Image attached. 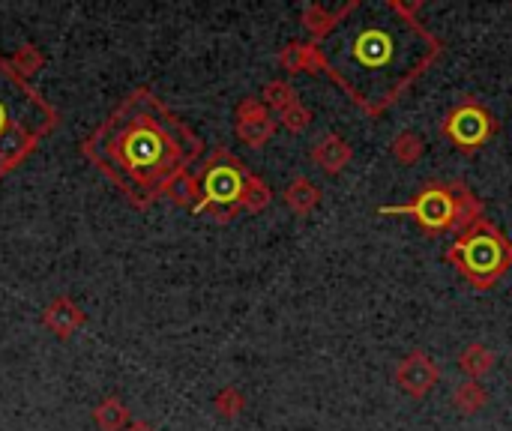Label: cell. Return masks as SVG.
Here are the masks:
<instances>
[{
  "label": "cell",
  "instance_id": "7a4b0ae2",
  "mask_svg": "<svg viewBox=\"0 0 512 431\" xmlns=\"http://www.w3.org/2000/svg\"><path fill=\"white\" fill-rule=\"evenodd\" d=\"M84 156L138 207L168 195L201 156V138L153 93L126 96L87 138Z\"/></svg>",
  "mask_w": 512,
  "mask_h": 431
},
{
  "label": "cell",
  "instance_id": "44dd1931",
  "mask_svg": "<svg viewBox=\"0 0 512 431\" xmlns=\"http://www.w3.org/2000/svg\"><path fill=\"white\" fill-rule=\"evenodd\" d=\"M123 420H126V411H123V405H120V402H105V405H102V411H99V423H102V429L117 431L120 426H123Z\"/></svg>",
  "mask_w": 512,
  "mask_h": 431
},
{
  "label": "cell",
  "instance_id": "9a60e30c",
  "mask_svg": "<svg viewBox=\"0 0 512 431\" xmlns=\"http://www.w3.org/2000/svg\"><path fill=\"white\" fill-rule=\"evenodd\" d=\"M489 402V393L480 381H462L456 390H453V408L462 414V417H474L486 408Z\"/></svg>",
  "mask_w": 512,
  "mask_h": 431
},
{
  "label": "cell",
  "instance_id": "d6986e66",
  "mask_svg": "<svg viewBox=\"0 0 512 431\" xmlns=\"http://www.w3.org/2000/svg\"><path fill=\"white\" fill-rule=\"evenodd\" d=\"M279 123H282L288 132L300 135V132H306V129L312 126V111L297 99L294 105H288L285 111H279Z\"/></svg>",
  "mask_w": 512,
  "mask_h": 431
},
{
  "label": "cell",
  "instance_id": "9c48e42d",
  "mask_svg": "<svg viewBox=\"0 0 512 431\" xmlns=\"http://www.w3.org/2000/svg\"><path fill=\"white\" fill-rule=\"evenodd\" d=\"M279 120L270 117L267 105L261 99H243L237 105V135L249 147H264L276 135Z\"/></svg>",
  "mask_w": 512,
  "mask_h": 431
},
{
  "label": "cell",
  "instance_id": "ffe728a7",
  "mask_svg": "<svg viewBox=\"0 0 512 431\" xmlns=\"http://www.w3.org/2000/svg\"><path fill=\"white\" fill-rule=\"evenodd\" d=\"M216 408H219V414H222V417H228V420H231V417H237V414L243 411V396H240L234 387H228V390H222V393H219Z\"/></svg>",
  "mask_w": 512,
  "mask_h": 431
},
{
  "label": "cell",
  "instance_id": "5bb4252c",
  "mask_svg": "<svg viewBox=\"0 0 512 431\" xmlns=\"http://www.w3.org/2000/svg\"><path fill=\"white\" fill-rule=\"evenodd\" d=\"M459 369L471 378V381H480L483 375H489L495 369V351H489L486 345L474 342L468 345L462 354H459Z\"/></svg>",
  "mask_w": 512,
  "mask_h": 431
},
{
  "label": "cell",
  "instance_id": "8fae6325",
  "mask_svg": "<svg viewBox=\"0 0 512 431\" xmlns=\"http://www.w3.org/2000/svg\"><path fill=\"white\" fill-rule=\"evenodd\" d=\"M279 63L285 72H309V75H324V54L315 42H288L279 51Z\"/></svg>",
  "mask_w": 512,
  "mask_h": 431
},
{
  "label": "cell",
  "instance_id": "4fadbf2b",
  "mask_svg": "<svg viewBox=\"0 0 512 431\" xmlns=\"http://www.w3.org/2000/svg\"><path fill=\"white\" fill-rule=\"evenodd\" d=\"M285 204L291 213L297 216H309L318 204H321V189L309 180V177H297L288 183L285 189Z\"/></svg>",
  "mask_w": 512,
  "mask_h": 431
},
{
  "label": "cell",
  "instance_id": "2e32d148",
  "mask_svg": "<svg viewBox=\"0 0 512 431\" xmlns=\"http://www.w3.org/2000/svg\"><path fill=\"white\" fill-rule=\"evenodd\" d=\"M423 153H426V138L417 135V132H399V135L393 138V144H390V156H393L396 162H402V165L420 162Z\"/></svg>",
  "mask_w": 512,
  "mask_h": 431
},
{
  "label": "cell",
  "instance_id": "7c38bea8",
  "mask_svg": "<svg viewBox=\"0 0 512 431\" xmlns=\"http://www.w3.org/2000/svg\"><path fill=\"white\" fill-rule=\"evenodd\" d=\"M339 18H342V6H339V9H327V6H321V3H309V6L303 9V15H300L303 27H306V33H309V42H315V45L324 42V39L336 30Z\"/></svg>",
  "mask_w": 512,
  "mask_h": 431
},
{
  "label": "cell",
  "instance_id": "277c9868",
  "mask_svg": "<svg viewBox=\"0 0 512 431\" xmlns=\"http://www.w3.org/2000/svg\"><path fill=\"white\" fill-rule=\"evenodd\" d=\"M381 216H408L414 219L426 234L441 237V234H462L471 225L483 219V201L471 192L465 180L453 183H426L420 192H414L411 201L393 204V207H378Z\"/></svg>",
  "mask_w": 512,
  "mask_h": 431
},
{
  "label": "cell",
  "instance_id": "e0dca14e",
  "mask_svg": "<svg viewBox=\"0 0 512 431\" xmlns=\"http://www.w3.org/2000/svg\"><path fill=\"white\" fill-rule=\"evenodd\" d=\"M273 201V192H270V186L261 180V177H249V183H246V192H243V201H240V210H249V213H261L267 204Z\"/></svg>",
  "mask_w": 512,
  "mask_h": 431
},
{
  "label": "cell",
  "instance_id": "30bf717a",
  "mask_svg": "<svg viewBox=\"0 0 512 431\" xmlns=\"http://www.w3.org/2000/svg\"><path fill=\"white\" fill-rule=\"evenodd\" d=\"M351 159H354V147H351L342 135H336V132H327V135L312 147V162H315L324 174H330V177L342 174V171L348 168Z\"/></svg>",
  "mask_w": 512,
  "mask_h": 431
},
{
  "label": "cell",
  "instance_id": "5b68a950",
  "mask_svg": "<svg viewBox=\"0 0 512 431\" xmlns=\"http://www.w3.org/2000/svg\"><path fill=\"white\" fill-rule=\"evenodd\" d=\"M447 264L477 291L495 288L512 270V240L486 216L447 249Z\"/></svg>",
  "mask_w": 512,
  "mask_h": 431
},
{
  "label": "cell",
  "instance_id": "3957f363",
  "mask_svg": "<svg viewBox=\"0 0 512 431\" xmlns=\"http://www.w3.org/2000/svg\"><path fill=\"white\" fill-rule=\"evenodd\" d=\"M54 123L57 111L51 102L36 93L6 57H0V177L24 162Z\"/></svg>",
  "mask_w": 512,
  "mask_h": 431
},
{
  "label": "cell",
  "instance_id": "6da1fadb",
  "mask_svg": "<svg viewBox=\"0 0 512 431\" xmlns=\"http://www.w3.org/2000/svg\"><path fill=\"white\" fill-rule=\"evenodd\" d=\"M423 3L348 0L336 30L318 42L324 75L372 120L393 108L444 54L420 21Z\"/></svg>",
  "mask_w": 512,
  "mask_h": 431
},
{
  "label": "cell",
  "instance_id": "ac0fdd59",
  "mask_svg": "<svg viewBox=\"0 0 512 431\" xmlns=\"http://www.w3.org/2000/svg\"><path fill=\"white\" fill-rule=\"evenodd\" d=\"M261 102L273 111H285L288 105L297 102V90L288 84V81H270L264 90H261Z\"/></svg>",
  "mask_w": 512,
  "mask_h": 431
},
{
  "label": "cell",
  "instance_id": "52a82bcc",
  "mask_svg": "<svg viewBox=\"0 0 512 431\" xmlns=\"http://www.w3.org/2000/svg\"><path fill=\"white\" fill-rule=\"evenodd\" d=\"M501 123L498 117L477 99V96H465L459 105H453L444 120L438 123V132L465 156L480 153L495 135H498Z\"/></svg>",
  "mask_w": 512,
  "mask_h": 431
},
{
  "label": "cell",
  "instance_id": "8992f818",
  "mask_svg": "<svg viewBox=\"0 0 512 431\" xmlns=\"http://www.w3.org/2000/svg\"><path fill=\"white\" fill-rule=\"evenodd\" d=\"M249 168L228 150H216L195 174L198 183V204L195 210L216 213L219 222H228L243 201L246 183H249Z\"/></svg>",
  "mask_w": 512,
  "mask_h": 431
},
{
  "label": "cell",
  "instance_id": "ba28073f",
  "mask_svg": "<svg viewBox=\"0 0 512 431\" xmlns=\"http://www.w3.org/2000/svg\"><path fill=\"white\" fill-rule=\"evenodd\" d=\"M396 384L402 393H408L411 399H426L438 381H441V366L426 354V351H411L393 372Z\"/></svg>",
  "mask_w": 512,
  "mask_h": 431
}]
</instances>
